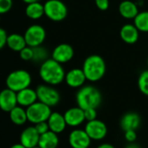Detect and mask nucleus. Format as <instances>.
<instances>
[{
    "label": "nucleus",
    "mask_w": 148,
    "mask_h": 148,
    "mask_svg": "<svg viewBox=\"0 0 148 148\" xmlns=\"http://www.w3.org/2000/svg\"><path fill=\"white\" fill-rule=\"evenodd\" d=\"M65 70L63 64L52 58H48L40 64L38 75L44 83L51 86H58L65 82Z\"/></svg>",
    "instance_id": "obj_1"
},
{
    "label": "nucleus",
    "mask_w": 148,
    "mask_h": 148,
    "mask_svg": "<svg viewBox=\"0 0 148 148\" xmlns=\"http://www.w3.org/2000/svg\"><path fill=\"white\" fill-rule=\"evenodd\" d=\"M82 69L88 82H97L105 76L106 63L101 56L96 54L90 55L84 60Z\"/></svg>",
    "instance_id": "obj_2"
},
{
    "label": "nucleus",
    "mask_w": 148,
    "mask_h": 148,
    "mask_svg": "<svg viewBox=\"0 0 148 148\" xmlns=\"http://www.w3.org/2000/svg\"><path fill=\"white\" fill-rule=\"evenodd\" d=\"M102 102L101 92L95 86L85 85L78 89L76 103L82 109L98 108Z\"/></svg>",
    "instance_id": "obj_3"
},
{
    "label": "nucleus",
    "mask_w": 148,
    "mask_h": 148,
    "mask_svg": "<svg viewBox=\"0 0 148 148\" xmlns=\"http://www.w3.org/2000/svg\"><path fill=\"white\" fill-rule=\"evenodd\" d=\"M32 82L31 74L25 69H17L10 72L5 80L6 88L17 93L24 88H30Z\"/></svg>",
    "instance_id": "obj_4"
},
{
    "label": "nucleus",
    "mask_w": 148,
    "mask_h": 148,
    "mask_svg": "<svg viewBox=\"0 0 148 148\" xmlns=\"http://www.w3.org/2000/svg\"><path fill=\"white\" fill-rule=\"evenodd\" d=\"M44 8V16L52 22H62L68 15V8L61 0H47Z\"/></svg>",
    "instance_id": "obj_5"
},
{
    "label": "nucleus",
    "mask_w": 148,
    "mask_h": 148,
    "mask_svg": "<svg viewBox=\"0 0 148 148\" xmlns=\"http://www.w3.org/2000/svg\"><path fill=\"white\" fill-rule=\"evenodd\" d=\"M38 101L49 106L50 108H53L57 106L61 99L60 94L54 86H51L48 84H40L36 88Z\"/></svg>",
    "instance_id": "obj_6"
},
{
    "label": "nucleus",
    "mask_w": 148,
    "mask_h": 148,
    "mask_svg": "<svg viewBox=\"0 0 148 148\" xmlns=\"http://www.w3.org/2000/svg\"><path fill=\"white\" fill-rule=\"evenodd\" d=\"M51 113V108L38 101L26 108L28 122L31 123L32 125L47 121Z\"/></svg>",
    "instance_id": "obj_7"
},
{
    "label": "nucleus",
    "mask_w": 148,
    "mask_h": 148,
    "mask_svg": "<svg viewBox=\"0 0 148 148\" xmlns=\"http://www.w3.org/2000/svg\"><path fill=\"white\" fill-rule=\"evenodd\" d=\"M24 36L27 46L35 48L44 43L46 38V31L42 25L32 24L26 29Z\"/></svg>",
    "instance_id": "obj_8"
},
{
    "label": "nucleus",
    "mask_w": 148,
    "mask_h": 148,
    "mask_svg": "<svg viewBox=\"0 0 148 148\" xmlns=\"http://www.w3.org/2000/svg\"><path fill=\"white\" fill-rule=\"evenodd\" d=\"M84 129L88 134V136L91 138V140L95 141L104 140L108 133V128L106 123L99 119L91 121H86Z\"/></svg>",
    "instance_id": "obj_9"
},
{
    "label": "nucleus",
    "mask_w": 148,
    "mask_h": 148,
    "mask_svg": "<svg viewBox=\"0 0 148 148\" xmlns=\"http://www.w3.org/2000/svg\"><path fill=\"white\" fill-rule=\"evenodd\" d=\"M74 54L75 52L72 46L69 43L63 42L59 43L52 49L51 58L64 65L70 62L73 59Z\"/></svg>",
    "instance_id": "obj_10"
},
{
    "label": "nucleus",
    "mask_w": 148,
    "mask_h": 148,
    "mask_svg": "<svg viewBox=\"0 0 148 148\" xmlns=\"http://www.w3.org/2000/svg\"><path fill=\"white\" fill-rule=\"evenodd\" d=\"M86 81L87 80L82 68H73L65 73V82L68 87L72 88L79 89L82 88L85 85Z\"/></svg>",
    "instance_id": "obj_11"
},
{
    "label": "nucleus",
    "mask_w": 148,
    "mask_h": 148,
    "mask_svg": "<svg viewBox=\"0 0 148 148\" xmlns=\"http://www.w3.org/2000/svg\"><path fill=\"white\" fill-rule=\"evenodd\" d=\"M68 142L72 148H89L92 143L85 129H73L68 137Z\"/></svg>",
    "instance_id": "obj_12"
},
{
    "label": "nucleus",
    "mask_w": 148,
    "mask_h": 148,
    "mask_svg": "<svg viewBox=\"0 0 148 148\" xmlns=\"http://www.w3.org/2000/svg\"><path fill=\"white\" fill-rule=\"evenodd\" d=\"M64 117L67 126L71 127H78L85 121V111L78 106L67 109L64 114Z\"/></svg>",
    "instance_id": "obj_13"
},
{
    "label": "nucleus",
    "mask_w": 148,
    "mask_h": 148,
    "mask_svg": "<svg viewBox=\"0 0 148 148\" xmlns=\"http://www.w3.org/2000/svg\"><path fill=\"white\" fill-rule=\"evenodd\" d=\"M17 106V93L6 88L0 91V109L9 113Z\"/></svg>",
    "instance_id": "obj_14"
},
{
    "label": "nucleus",
    "mask_w": 148,
    "mask_h": 148,
    "mask_svg": "<svg viewBox=\"0 0 148 148\" xmlns=\"http://www.w3.org/2000/svg\"><path fill=\"white\" fill-rule=\"evenodd\" d=\"M39 134L37 132L34 126H29L25 127L20 134L19 142L26 148L37 147L39 141Z\"/></svg>",
    "instance_id": "obj_15"
},
{
    "label": "nucleus",
    "mask_w": 148,
    "mask_h": 148,
    "mask_svg": "<svg viewBox=\"0 0 148 148\" xmlns=\"http://www.w3.org/2000/svg\"><path fill=\"white\" fill-rule=\"evenodd\" d=\"M140 33V30L133 23H126L120 28V36L126 44H134L139 41Z\"/></svg>",
    "instance_id": "obj_16"
},
{
    "label": "nucleus",
    "mask_w": 148,
    "mask_h": 148,
    "mask_svg": "<svg viewBox=\"0 0 148 148\" xmlns=\"http://www.w3.org/2000/svg\"><path fill=\"white\" fill-rule=\"evenodd\" d=\"M120 127L121 129L126 132L128 130H137L141 124V118L139 114L135 112H128L125 114L120 121Z\"/></svg>",
    "instance_id": "obj_17"
},
{
    "label": "nucleus",
    "mask_w": 148,
    "mask_h": 148,
    "mask_svg": "<svg viewBox=\"0 0 148 148\" xmlns=\"http://www.w3.org/2000/svg\"><path fill=\"white\" fill-rule=\"evenodd\" d=\"M119 12L123 18L127 20H133L139 14L140 10L136 2L132 0H123L119 4Z\"/></svg>",
    "instance_id": "obj_18"
},
{
    "label": "nucleus",
    "mask_w": 148,
    "mask_h": 148,
    "mask_svg": "<svg viewBox=\"0 0 148 148\" xmlns=\"http://www.w3.org/2000/svg\"><path fill=\"white\" fill-rule=\"evenodd\" d=\"M17 99L18 106L27 108L28 107L38 101V95H37L36 89H33L31 88H24L17 93Z\"/></svg>",
    "instance_id": "obj_19"
},
{
    "label": "nucleus",
    "mask_w": 148,
    "mask_h": 148,
    "mask_svg": "<svg viewBox=\"0 0 148 148\" xmlns=\"http://www.w3.org/2000/svg\"><path fill=\"white\" fill-rule=\"evenodd\" d=\"M47 123H48L50 131L57 134L63 133L67 127L64 114L58 112H52L47 121Z\"/></svg>",
    "instance_id": "obj_20"
},
{
    "label": "nucleus",
    "mask_w": 148,
    "mask_h": 148,
    "mask_svg": "<svg viewBox=\"0 0 148 148\" xmlns=\"http://www.w3.org/2000/svg\"><path fill=\"white\" fill-rule=\"evenodd\" d=\"M6 46L15 52H20L24 48L27 46L24 35H20L17 33H13L8 35Z\"/></svg>",
    "instance_id": "obj_21"
},
{
    "label": "nucleus",
    "mask_w": 148,
    "mask_h": 148,
    "mask_svg": "<svg viewBox=\"0 0 148 148\" xmlns=\"http://www.w3.org/2000/svg\"><path fill=\"white\" fill-rule=\"evenodd\" d=\"M59 145L58 134L48 131L44 134H41L39 137L38 147L41 148H58Z\"/></svg>",
    "instance_id": "obj_22"
},
{
    "label": "nucleus",
    "mask_w": 148,
    "mask_h": 148,
    "mask_svg": "<svg viewBox=\"0 0 148 148\" xmlns=\"http://www.w3.org/2000/svg\"><path fill=\"white\" fill-rule=\"evenodd\" d=\"M25 15L31 20H38L43 16H44V4L40 2H34L27 3L25 7Z\"/></svg>",
    "instance_id": "obj_23"
},
{
    "label": "nucleus",
    "mask_w": 148,
    "mask_h": 148,
    "mask_svg": "<svg viewBox=\"0 0 148 148\" xmlns=\"http://www.w3.org/2000/svg\"><path fill=\"white\" fill-rule=\"evenodd\" d=\"M9 117L10 121L17 126H23L28 121L26 108L18 105L9 112Z\"/></svg>",
    "instance_id": "obj_24"
},
{
    "label": "nucleus",
    "mask_w": 148,
    "mask_h": 148,
    "mask_svg": "<svg viewBox=\"0 0 148 148\" xmlns=\"http://www.w3.org/2000/svg\"><path fill=\"white\" fill-rule=\"evenodd\" d=\"M142 33H148V10L140 11L133 23Z\"/></svg>",
    "instance_id": "obj_25"
},
{
    "label": "nucleus",
    "mask_w": 148,
    "mask_h": 148,
    "mask_svg": "<svg viewBox=\"0 0 148 148\" xmlns=\"http://www.w3.org/2000/svg\"><path fill=\"white\" fill-rule=\"evenodd\" d=\"M33 52H34V55H33L32 62H40V64H41L43 62H44L45 60H47L49 58L48 57L49 53H48L47 49L44 47H43L42 45L33 48Z\"/></svg>",
    "instance_id": "obj_26"
},
{
    "label": "nucleus",
    "mask_w": 148,
    "mask_h": 148,
    "mask_svg": "<svg viewBox=\"0 0 148 148\" xmlns=\"http://www.w3.org/2000/svg\"><path fill=\"white\" fill-rule=\"evenodd\" d=\"M138 88L144 95L148 97V69L144 70L139 75Z\"/></svg>",
    "instance_id": "obj_27"
},
{
    "label": "nucleus",
    "mask_w": 148,
    "mask_h": 148,
    "mask_svg": "<svg viewBox=\"0 0 148 148\" xmlns=\"http://www.w3.org/2000/svg\"><path fill=\"white\" fill-rule=\"evenodd\" d=\"M33 48L30 47V46H26L25 48H24L20 52H19V56L20 58L24 61H32L33 59Z\"/></svg>",
    "instance_id": "obj_28"
},
{
    "label": "nucleus",
    "mask_w": 148,
    "mask_h": 148,
    "mask_svg": "<svg viewBox=\"0 0 148 148\" xmlns=\"http://www.w3.org/2000/svg\"><path fill=\"white\" fill-rule=\"evenodd\" d=\"M13 5L12 0H0V15L9 12Z\"/></svg>",
    "instance_id": "obj_29"
},
{
    "label": "nucleus",
    "mask_w": 148,
    "mask_h": 148,
    "mask_svg": "<svg viewBox=\"0 0 148 148\" xmlns=\"http://www.w3.org/2000/svg\"><path fill=\"white\" fill-rule=\"evenodd\" d=\"M37 130V132L39 134V135L41 134H45L46 132L50 131V128H49V126H48V123L47 121H43V122H39V123H37L35 125H33Z\"/></svg>",
    "instance_id": "obj_30"
},
{
    "label": "nucleus",
    "mask_w": 148,
    "mask_h": 148,
    "mask_svg": "<svg viewBox=\"0 0 148 148\" xmlns=\"http://www.w3.org/2000/svg\"><path fill=\"white\" fill-rule=\"evenodd\" d=\"M84 111L85 121H91L97 119V108H87Z\"/></svg>",
    "instance_id": "obj_31"
},
{
    "label": "nucleus",
    "mask_w": 148,
    "mask_h": 148,
    "mask_svg": "<svg viewBox=\"0 0 148 148\" xmlns=\"http://www.w3.org/2000/svg\"><path fill=\"white\" fill-rule=\"evenodd\" d=\"M124 137H125V140L128 143L135 142L136 140H137V133H136L135 130H128V131L125 132Z\"/></svg>",
    "instance_id": "obj_32"
},
{
    "label": "nucleus",
    "mask_w": 148,
    "mask_h": 148,
    "mask_svg": "<svg viewBox=\"0 0 148 148\" xmlns=\"http://www.w3.org/2000/svg\"><path fill=\"white\" fill-rule=\"evenodd\" d=\"M95 2V5L96 7L102 11H105L106 10H108L109 5H110V2L109 0H94Z\"/></svg>",
    "instance_id": "obj_33"
},
{
    "label": "nucleus",
    "mask_w": 148,
    "mask_h": 148,
    "mask_svg": "<svg viewBox=\"0 0 148 148\" xmlns=\"http://www.w3.org/2000/svg\"><path fill=\"white\" fill-rule=\"evenodd\" d=\"M7 32L4 30V29L0 27V50L3 49L4 46H6V42H7Z\"/></svg>",
    "instance_id": "obj_34"
},
{
    "label": "nucleus",
    "mask_w": 148,
    "mask_h": 148,
    "mask_svg": "<svg viewBox=\"0 0 148 148\" xmlns=\"http://www.w3.org/2000/svg\"><path fill=\"white\" fill-rule=\"evenodd\" d=\"M96 148H115L112 144L109 143H102L100 145H99Z\"/></svg>",
    "instance_id": "obj_35"
},
{
    "label": "nucleus",
    "mask_w": 148,
    "mask_h": 148,
    "mask_svg": "<svg viewBox=\"0 0 148 148\" xmlns=\"http://www.w3.org/2000/svg\"><path fill=\"white\" fill-rule=\"evenodd\" d=\"M126 148H141L137 143H135V142H131V143H128L127 145H126Z\"/></svg>",
    "instance_id": "obj_36"
},
{
    "label": "nucleus",
    "mask_w": 148,
    "mask_h": 148,
    "mask_svg": "<svg viewBox=\"0 0 148 148\" xmlns=\"http://www.w3.org/2000/svg\"><path fill=\"white\" fill-rule=\"evenodd\" d=\"M10 148H26L24 146H23L20 142L19 143H17V144H14V145H12L11 147Z\"/></svg>",
    "instance_id": "obj_37"
},
{
    "label": "nucleus",
    "mask_w": 148,
    "mask_h": 148,
    "mask_svg": "<svg viewBox=\"0 0 148 148\" xmlns=\"http://www.w3.org/2000/svg\"><path fill=\"white\" fill-rule=\"evenodd\" d=\"M24 3H34V2H40V0H22Z\"/></svg>",
    "instance_id": "obj_38"
},
{
    "label": "nucleus",
    "mask_w": 148,
    "mask_h": 148,
    "mask_svg": "<svg viewBox=\"0 0 148 148\" xmlns=\"http://www.w3.org/2000/svg\"><path fill=\"white\" fill-rule=\"evenodd\" d=\"M32 148H41V147H39L38 146H37V147H32Z\"/></svg>",
    "instance_id": "obj_39"
},
{
    "label": "nucleus",
    "mask_w": 148,
    "mask_h": 148,
    "mask_svg": "<svg viewBox=\"0 0 148 148\" xmlns=\"http://www.w3.org/2000/svg\"><path fill=\"white\" fill-rule=\"evenodd\" d=\"M147 68H148V57H147Z\"/></svg>",
    "instance_id": "obj_40"
},
{
    "label": "nucleus",
    "mask_w": 148,
    "mask_h": 148,
    "mask_svg": "<svg viewBox=\"0 0 148 148\" xmlns=\"http://www.w3.org/2000/svg\"><path fill=\"white\" fill-rule=\"evenodd\" d=\"M0 21H1V15H0Z\"/></svg>",
    "instance_id": "obj_41"
}]
</instances>
